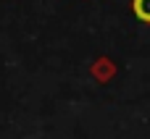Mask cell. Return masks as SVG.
I'll return each instance as SVG.
<instances>
[{"label":"cell","mask_w":150,"mask_h":139,"mask_svg":"<svg viewBox=\"0 0 150 139\" xmlns=\"http://www.w3.org/2000/svg\"><path fill=\"white\" fill-rule=\"evenodd\" d=\"M132 13L137 21L150 24V0H132Z\"/></svg>","instance_id":"cell-1"}]
</instances>
